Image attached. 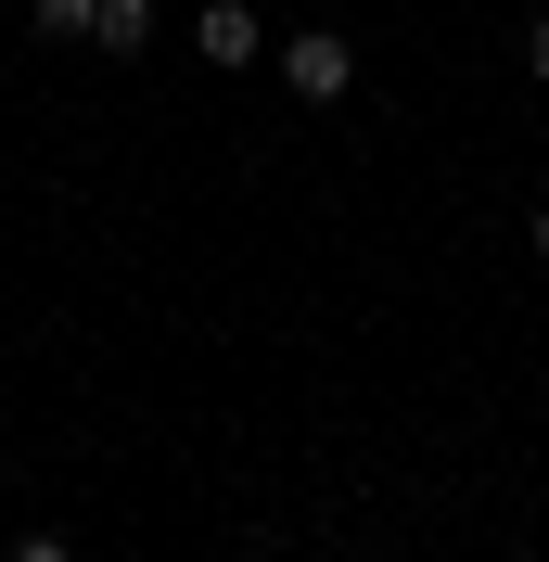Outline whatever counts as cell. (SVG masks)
Here are the masks:
<instances>
[{"instance_id": "cell-6", "label": "cell", "mask_w": 549, "mask_h": 562, "mask_svg": "<svg viewBox=\"0 0 549 562\" xmlns=\"http://www.w3.org/2000/svg\"><path fill=\"white\" fill-rule=\"evenodd\" d=\"M524 65H537V90H549V13H537V26H524Z\"/></svg>"}, {"instance_id": "cell-2", "label": "cell", "mask_w": 549, "mask_h": 562, "mask_svg": "<svg viewBox=\"0 0 549 562\" xmlns=\"http://www.w3.org/2000/svg\"><path fill=\"white\" fill-rule=\"evenodd\" d=\"M205 65H256V52H269V26H256V13H243V0H205Z\"/></svg>"}, {"instance_id": "cell-4", "label": "cell", "mask_w": 549, "mask_h": 562, "mask_svg": "<svg viewBox=\"0 0 549 562\" xmlns=\"http://www.w3.org/2000/svg\"><path fill=\"white\" fill-rule=\"evenodd\" d=\"M38 13V38H90V13H103V0H26Z\"/></svg>"}, {"instance_id": "cell-7", "label": "cell", "mask_w": 549, "mask_h": 562, "mask_svg": "<svg viewBox=\"0 0 549 562\" xmlns=\"http://www.w3.org/2000/svg\"><path fill=\"white\" fill-rule=\"evenodd\" d=\"M524 244H537V256H549V205H537V217H524Z\"/></svg>"}, {"instance_id": "cell-5", "label": "cell", "mask_w": 549, "mask_h": 562, "mask_svg": "<svg viewBox=\"0 0 549 562\" xmlns=\"http://www.w3.org/2000/svg\"><path fill=\"white\" fill-rule=\"evenodd\" d=\"M0 562H77V550H65V537H13Z\"/></svg>"}, {"instance_id": "cell-3", "label": "cell", "mask_w": 549, "mask_h": 562, "mask_svg": "<svg viewBox=\"0 0 549 562\" xmlns=\"http://www.w3.org/2000/svg\"><path fill=\"white\" fill-rule=\"evenodd\" d=\"M90 38H103V52H141V38H154V0H103V13H90Z\"/></svg>"}, {"instance_id": "cell-1", "label": "cell", "mask_w": 549, "mask_h": 562, "mask_svg": "<svg viewBox=\"0 0 549 562\" xmlns=\"http://www.w3.org/2000/svg\"><path fill=\"white\" fill-rule=\"evenodd\" d=\"M281 90H294V103H345V90H358L345 26H294V38H281Z\"/></svg>"}]
</instances>
